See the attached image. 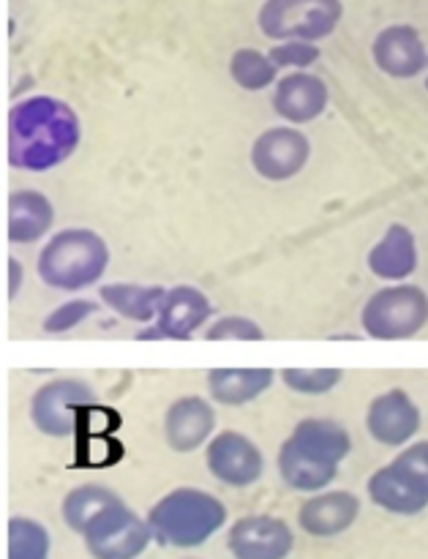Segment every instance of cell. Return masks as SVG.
I'll use <instances>...</instances> for the list:
<instances>
[{"mask_svg": "<svg viewBox=\"0 0 428 559\" xmlns=\"http://www.w3.org/2000/svg\"><path fill=\"white\" fill-rule=\"evenodd\" d=\"M5 273H9V289H5V295H9V300H14L16 295H20L22 278H25L22 262L16 260V257H9V260H5Z\"/></svg>", "mask_w": 428, "mask_h": 559, "instance_id": "4dcf8cb0", "label": "cell"}, {"mask_svg": "<svg viewBox=\"0 0 428 559\" xmlns=\"http://www.w3.org/2000/svg\"><path fill=\"white\" fill-rule=\"evenodd\" d=\"M55 205L44 191L16 189L5 202V238L14 246H31L52 238Z\"/></svg>", "mask_w": 428, "mask_h": 559, "instance_id": "ac0fdd59", "label": "cell"}, {"mask_svg": "<svg viewBox=\"0 0 428 559\" xmlns=\"http://www.w3.org/2000/svg\"><path fill=\"white\" fill-rule=\"evenodd\" d=\"M360 519V497L347 489L311 495L298 511V527L311 538H338Z\"/></svg>", "mask_w": 428, "mask_h": 559, "instance_id": "e0dca14e", "label": "cell"}, {"mask_svg": "<svg viewBox=\"0 0 428 559\" xmlns=\"http://www.w3.org/2000/svg\"><path fill=\"white\" fill-rule=\"evenodd\" d=\"M167 289L158 284H134V282H112L98 287V300L104 309L123 320L136 322V325H153L158 317V309L164 304Z\"/></svg>", "mask_w": 428, "mask_h": 559, "instance_id": "7402d4cb", "label": "cell"}, {"mask_svg": "<svg viewBox=\"0 0 428 559\" xmlns=\"http://www.w3.org/2000/svg\"><path fill=\"white\" fill-rule=\"evenodd\" d=\"M393 462H396L409 478H415L424 489H428V440L409 442Z\"/></svg>", "mask_w": 428, "mask_h": 559, "instance_id": "f546056e", "label": "cell"}, {"mask_svg": "<svg viewBox=\"0 0 428 559\" xmlns=\"http://www.w3.org/2000/svg\"><path fill=\"white\" fill-rule=\"evenodd\" d=\"M82 142V120L71 104L55 96H27L9 109L5 162L20 173L44 175L60 167Z\"/></svg>", "mask_w": 428, "mask_h": 559, "instance_id": "6da1fadb", "label": "cell"}, {"mask_svg": "<svg viewBox=\"0 0 428 559\" xmlns=\"http://www.w3.org/2000/svg\"><path fill=\"white\" fill-rule=\"evenodd\" d=\"M366 336L377 342H407L428 325V295L418 284H388L360 311Z\"/></svg>", "mask_w": 428, "mask_h": 559, "instance_id": "5b68a950", "label": "cell"}, {"mask_svg": "<svg viewBox=\"0 0 428 559\" xmlns=\"http://www.w3.org/2000/svg\"><path fill=\"white\" fill-rule=\"evenodd\" d=\"M189 559H197V557H189Z\"/></svg>", "mask_w": 428, "mask_h": 559, "instance_id": "d6a6232c", "label": "cell"}, {"mask_svg": "<svg viewBox=\"0 0 428 559\" xmlns=\"http://www.w3.org/2000/svg\"><path fill=\"white\" fill-rule=\"evenodd\" d=\"M366 495L377 508L393 516H418L428 508V489L409 478L396 462L382 464L371 473V478L366 480Z\"/></svg>", "mask_w": 428, "mask_h": 559, "instance_id": "ffe728a7", "label": "cell"}, {"mask_svg": "<svg viewBox=\"0 0 428 559\" xmlns=\"http://www.w3.org/2000/svg\"><path fill=\"white\" fill-rule=\"evenodd\" d=\"M52 535L31 516H11L5 527V559H49Z\"/></svg>", "mask_w": 428, "mask_h": 559, "instance_id": "d4e9b609", "label": "cell"}, {"mask_svg": "<svg viewBox=\"0 0 428 559\" xmlns=\"http://www.w3.org/2000/svg\"><path fill=\"white\" fill-rule=\"evenodd\" d=\"M207 342H262L265 338V331L257 320L243 314H229L218 317L207 325L205 331Z\"/></svg>", "mask_w": 428, "mask_h": 559, "instance_id": "83f0119b", "label": "cell"}, {"mask_svg": "<svg viewBox=\"0 0 428 559\" xmlns=\"http://www.w3.org/2000/svg\"><path fill=\"white\" fill-rule=\"evenodd\" d=\"M98 309H102V304H96V300H87V298L63 300L58 309H52L47 317H44L41 331L47 333V336H63V333H71L74 328H80L85 320H91Z\"/></svg>", "mask_w": 428, "mask_h": 559, "instance_id": "4316f807", "label": "cell"}, {"mask_svg": "<svg viewBox=\"0 0 428 559\" xmlns=\"http://www.w3.org/2000/svg\"><path fill=\"white\" fill-rule=\"evenodd\" d=\"M227 549L235 559H289L295 551V533L284 519L251 513L229 524Z\"/></svg>", "mask_w": 428, "mask_h": 559, "instance_id": "7c38bea8", "label": "cell"}, {"mask_svg": "<svg viewBox=\"0 0 428 559\" xmlns=\"http://www.w3.org/2000/svg\"><path fill=\"white\" fill-rule=\"evenodd\" d=\"M276 382L273 369H211L207 371V396L222 407H246L265 396Z\"/></svg>", "mask_w": 428, "mask_h": 559, "instance_id": "44dd1931", "label": "cell"}, {"mask_svg": "<svg viewBox=\"0 0 428 559\" xmlns=\"http://www.w3.org/2000/svg\"><path fill=\"white\" fill-rule=\"evenodd\" d=\"M96 404V393L85 380L60 377L49 380L31 396V424L52 440L80 435V418Z\"/></svg>", "mask_w": 428, "mask_h": 559, "instance_id": "52a82bcc", "label": "cell"}, {"mask_svg": "<svg viewBox=\"0 0 428 559\" xmlns=\"http://www.w3.org/2000/svg\"><path fill=\"white\" fill-rule=\"evenodd\" d=\"M120 502H123V497L115 489H109V486L82 484L74 486V489L63 497V502H60V516H63L66 527L82 538V533H85L104 511L120 506Z\"/></svg>", "mask_w": 428, "mask_h": 559, "instance_id": "603a6c76", "label": "cell"}, {"mask_svg": "<svg viewBox=\"0 0 428 559\" xmlns=\"http://www.w3.org/2000/svg\"><path fill=\"white\" fill-rule=\"evenodd\" d=\"M216 437V409L202 396H180L164 413V442L175 453H194Z\"/></svg>", "mask_w": 428, "mask_h": 559, "instance_id": "9a60e30c", "label": "cell"}, {"mask_svg": "<svg viewBox=\"0 0 428 559\" xmlns=\"http://www.w3.org/2000/svg\"><path fill=\"white\" fill-rule=\"evenodd\" d=\"M282 382L298 396H328L344 380L342 369H282Z\"/></svg>", "mask_w": 428, "mask_h": 559, "instance_id": "484cf974", "label": "cell"}, {"mask_svg": "<svg viewBox=\"0 0 428 559\" xmlns=\"http://www.w3.org/2000/svg\"><path fill=\"white\" fill-rule=\"evenodd\" d=\"M82 540L93 559H140L151 549L153 533L147 519L120 502V506L104 511L82 533Z\"/></svg>", "mask_w": 428, "mask_h": 559, "instance_id": "ba28073f", "label": "cell"}, {"mask_svg": "<svg viewBox=\"0 0 428 559\" xmlns=\"http://www.w3.org/2000/svg\"><path fill=\"white\" fill-rule=\"evenodd\" d=\"M353 451V437L331 418H304L295 424L276 456L284 486L300 495H320L338 478Z\"/></svg>", "mask_w": 428, "mask_h": 559, "instance_id": "7a4b0ae2", "label": "cell"}, {"mask_svg": "<svg viewBox=\"0 0 428 559\" xmlns=\"http://www.w3.org/2000/svg\"><path fill=\"white\" fill-rule=\"evenodd\" d=\"M320 47L309 41H278L268 49V58L273 60L278 71H306L320 60Z\"/></svg>", "mask_w": 428, "mask_h": 559, "instance_id": "f1b7e54d", "label": "cell"}, {"mask_svg": "<svg viewBox=\"0 0 428 559\" xmlns=\"http://www.w3.org/2000/svg\"><path fill=\"white\" fill-rule=\"evenodd\" d=\"M153 544L167 549H200L227 527V506L216 495L197 486L167 491L147 511Z\"/></svg>", "mask_w": 428, "mask_h": 559, "instance_id": "3957f363", "label": "cell"}, {"mask_svg": "<svg viewBox=\"0 0 428 559\" xmlns=\"http://www.w3.org/2000/svg\"><path fill=\"white\" fill-rule=\"evenodd\" d=\"M211 298L200 287L178 284V287H169L167 295H164V304L158 309L156 322L147 325L145 331L136 333V338L140 342H147V338H158V342H189V338L197 336V331L211 325Z\"/></svg>", "mask_w": 428, "mask_h": 559, "instance_id": "30bf717a", "label": "cell"}, {"mask_svg": "<svg viewBox=\"0 0 428 559\" xmlns=\"http://www.w3.org/2000/svg\"><path fill=\"white\" fill-rule=\"evenodd\" d=\"M418 238L413 229L407 224H391L385 235L371 246L366 265H369L371 276L380 282L404 284L418 271Z\"/></svg>", "mask_w": 428, "mask_h": 559, "instance_id": "d6986e66", "label": "cell"}, {"mask_svg": "<svg viewBox=\"0 0 428 559\" xmlns=\"http://www.w3.org/2000/svg\"><path fill=\"white\" fill-rule=\"evenodd\" d=\"M342 20V0H265L257 14L262 36L271 41L317 44L333 36Z\"/></svg>", "mask_w": 428, "mask_h": 559, "instance_id": "8992f818", "label": "cell"}, {"mask_svg": "<svg viewBox=\"0 0 428 559\" xmlns=\"http://www.w3.org/2000/svg\"><path fill=\"white\" fill-rule=\"evenodd\" d=\"M424 426V415L404 388L380 393L366 409V431L382 448H407Z\"/></svg>", "mask_w": 428, "mask_h": 559, "instance_id": "4fadbf2b", "label": "cell"}, {"mask_svg": "<svg viewBox=\"0 0 428 559\" xmlns=\"http://www.w3.org/2000/svg\"><path fill=\"white\" fill-rule=\"evenodd\" d=\"M229 80L240 87V91L260 93L268 87H276L278 69L273 66V60L268 58V52H260L254 47H240L235 49L233 58H229Z\"/></svg>", "mask_w": 428, "mask_h": 559, "instance_id": "cb8c5ba5", "label": "cell"}, {"mask_svg": "<svg viewBox=\"0 0 428 559\" xmlns=\"http://www.w3.org/2000/svg\"><path fill=\"white\" fill-rule=\"evenodd\" d=\"M426 91H428V74H426Z\"/></svg>", "mask_w": 428, "mask_h": 559, "instance_id": "1f68e13d", "label": "cell"}, {"mask_svg": "<svg viewBox=\"0 0 428 559\" xmlns=\"http://www.w3.org/2000/svg\"><path fill=\"white\" fill-rule=\"evenodd\" d=\"M371 58L382 74L393 80H415L428 69V47L415 25L382 27L371 44Z\"/></svg>", "mask_w": 428, "mask_h": 559, "instance_id": "5bb4252c", "label": "cell"}, {"mask_svg": "<svg viewBox=\"0 0 428 559\" xmlns=\"http://www.w3.org/2000/svg\"><path fill=\"white\" fill-rule=\"evenodd\" d=\"M109 267V246L96 229L69 227L55 233L38 251L36 273L49 289L80 293L104 278Z\"/></svg>", "mask_w": 428, "mask_h": 559, "instance_id": "277c9868", "label": "cell"}, {"mask_svg": "<svg viewBox=\"0 0 428 559\" xmlns=\"http://www.w3.org/2000/svg\"><path fill=\"white\" fill-rule=\"evenodd\" d=\"M205 467L229 489H249L265 473V453L243 431H218L205 448Z\"/></svg>", "mask_w": 428, "mask_h": 559, "instance_id": "8fae6325", "label": "cell"}, {"mask_svg": "<svg viewBox=\"0 0 428 559\" xmlns=\"http://www.w3.org/2000/svg\"><path fill=\"white\" fill-rule=\"evenodd\" d=\"M311 158V140L298 126H273L251 142V169L268 183L298 178Z\"/></svg>", "mask_w": 428, "mask_h": 559, "instance_id": "9c48e42d", "label": "cell"}, {"mask_svg": "<svg viewBox=\"0 0 428 559\" xmlns=\"http://www.w3.org/2000/svg\"><path fill=\"white\" fill-rule=\"evenodd\" d=\"M331 104V91L325 82L309 71L284 74L273 87V112L287 126H306L322 118Z\"/></svg>", "mask_w": 428, "mask_h": 559, "instance_id": "2e32d148", "label": "cell"}]
</instances>
